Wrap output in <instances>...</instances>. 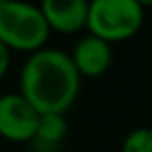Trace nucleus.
<instances>
[{
  "label": "nucleus",
  "mask_w": 152,
  "mask_h": 152,
  "mask_svg": "<svg viewBox=\"0 0 152 152\" xmlns=\"http://www.w3.org/2000/svg\"><path fill=\"white\" fill-rule=\"evenodd\" d=\"M81 77L69 54L58 48H41L25 60L19 73V94L39 114H64L73 106Z\"/></svg>",
  "instance_id": "f257e3e1"
},
{
  "label": "nucleus",
  "mask_w": 152,
  "mask_h": 152,
  "mask_svg": "<svg viewBox=\"0 0 152 152\" xmlns=\"http://www.w3.org/2000/svg\"><path fill=\"white\" fill-rule=\"evenodd\" d=\"M50 29L41 8L18 0H0V42L8 50L33 52L45 48Z\"/></svg>",
  "instance_id": "f03ea898"
},
{
  "label": "nucleus",
  "mask_w": 152,
  "mask_h": 152,
  "mask_svg": "<svg viewBox=\"0 0 152 152\" xmlns=\"http://www.w3.org/2000/svg\"><path fill=\"white\" fill-rule=\"evenodd\" d=\"M145 4L139 0H93L89 2L87 29L89 35L108 45L129 41L141 31Z\"/></svg>",
  "instance_id": "7ed1b4c3"
},
{
  "label": "nucleus",
  "mask_w": 152,
  "mask_h": 152,
  "mask_svg": "<svg viewBox=\"0 0 152 152\" xmlns=\"http://www.w3.org/2000/svg\"><path fill=\"white\" fill-rule=\"evenodd\" d=\"M39 112L19 93L0 96V137L12 142H31L35 137Z\"/></svg>",
  "instance_id": "20e7f679"
},
{
  "label": "nucleus",
  "mask_w": 152,
  "mask_h": 152,
  "mask_svg": "<svg viewBox=\"0 0 152 152\" xmlns=\"http://www.w3.org/2000/svg\"><path fill=\"white\" fill-rule=\"evenodd\" d=\"M39 8L50 33L56 31L60 35H75L87 29V0H42Z\"/></svg>",
  "instance_id": "39448f33"
},
{
  "label": "nucleus",
  "mask_w": 152,
  "mask_h": 152,
  "mask_svg": "<svg viewBox=\"0 0 152 152\" xmlns=\"http://www.w3.org/2000/svg\"><path fill=\"white\" fill-rule=\"evenodd\" d=\"M69 58L77 69L79 77L96 79L110 69L114 52H112V45L104 42L98 37L87 35L75 42Z\"/></svg>",
  "instance_id": "423d86ee"
},
{
  "label": "nucleus",
  "mask_w": 152,
  "mask_h": 152,
  "mask_svg": "<svg viewBox=\"0 0 152 152\" xmlns=\"http://www.w3.org/2000/svg\"><path fill=\"white\" fill-rule=\"evenodd\" d=\"M67 133V121L64 114H39L33 145L42 150H54Z\"/></svg>",
  "instance_id": "0eeeda50"
},
{
  "label": "nucleus",
  "mask_w": 152,
  "mask_h": 152,
  "mask_svg": "<svg viewBox=\"0 0 152 152\" xmlns=\"http://www.w3.org/2000/svg\"><path fill=\"white\" fill-rule=\"evenodd\" d=\"M121 152H152V127H137L121 142Z\"/></svg>",
  "instance_id": "6e6552de"
},
{
  "label": "nucleus",
  "mask_w": 152,
  "mask_h": 152,
  "mask_svg": "<svg viewBox=\"0 0 152 152\" xmlns=\"http://www.w3.org/2000/svg\"><path fill=\"white\" fill-rule=\"evenodd\" d=\"M10 60H12V52L8 50L6 45L0 42V79L6 77L8 69H10Z\"/></svg>",
  "instance_id": "1a4fd4ad"
}]
</instances>
